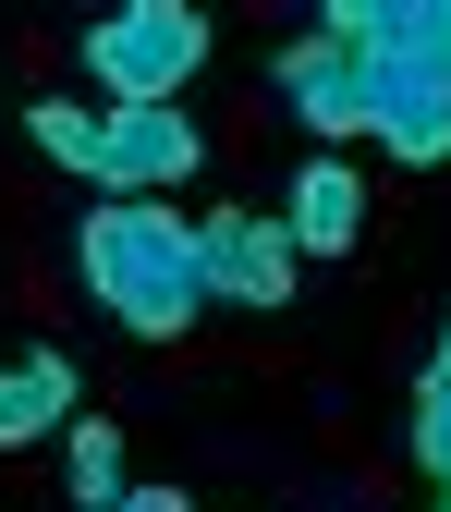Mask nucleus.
<instances>
[{
	"instance_id": "1",
	"label": "nucleus",
	"mask_w": 451,
	"mask_h": 512,
	"mask_svg": "<svg viewBox=\"0 0 451 512\" xmlns=\"http://www.w3.org/2000/svg\"><path fill=\"white\" fill-rule=\"evenodd\" d=\"M317 37L366 61V135L439 171L451 159V0H330Z\"/></svg>"
},
{
	"instance_id": "2",
	"label": "nucleus",
	"mask_w": 451,
	"mask_h": 512,
	"mask_svg": "<svg viewBox=\"0 0 451 512\" xmlns=\"http://www.w3.org/2000/svg\"><path fill=\"white\" fill-rule=\"evenodd\" d=\"M74 269L135 342H183L208 317V256H196V220L171 196H98L74 232Z\"/></svg>"
},
{
	"instance_id": "3",
	"label": "nucleus",
	"mask_w": 451,
	"mask_h": 512,
	"mask_svg": "<svg viewBox=\"0 0 451 512\" xmlns=\"http://www.w3.org/2000/svg\"><path fill=\"white\" fill-rule=\"evenodd\" d=\"M196 61H208L196 0H122L86 25V86H110V110H171V86H196Z\"/></svg>"
},
{
	"instance_id": "4",
	"label": "nucleus",
	"mask_w": 451,
	"mask_h": 512,
	"mask_svg": "<svg viewBox=\"0 0 451 512\" xmlns=\"http://www.w3.org/2000/svg\"><path fill=\"white\" fill-rule=\"evenodd\" d=\"M196 256H208V305H256V317H269V305H293V256L305 244L281 220H256V208H208Z\"/></svg>"
},
{
	"instance_id": "5",
	"label": "nucleus",
	"mask_w": 451,
	"mask_h": 512,
	"mask_svg": "<svg viewBox=\"0 0 451 512\" xmlns=\"http://www.w3.org/2000/svg\"><path fill=\"white\" fill-rule=\"evenodd\" d=\"M98 135H110V196H159L208 159V135L183 110H98Z\"/></svg>"
},
{
	"instance_id": "6",
	"label": "nucleus",
	"mask_w": 451,
	"mask_h": 512,
	"mask_svg": "<svg viewBox=\"0 0 451 512\" xmlns=\"http://www.w3.org/2000/svg\"><path fill=\"white\" fill-rule=\"evenodd\" d=\"M269 86L293 98V122H305V135H366V61H354V49H330V37H293Z\"/></svg>"
},
{
	"instance_id": "7",
	"label": "nucleus",
	"mask_w": 451,
	"mask_h": 512,
	"mask_svg": "<svg viewBox=\"0 0 451 512\" xmlns=\"http://www.w3.org/2000/svg\"><path fill=\"white\" fill-rule=\"evenodd\" d=\"M74 403H86L74 354H13V366H0V452H25V439L74 427Z\"/></svg>"
},
{
	"instance_id": "8",
	"label": "nucleus",
	"mask_w": 451,
	"mask_h": 512,
	"mask_svg": "<svg viewBox=\"0 0 451 512\" xmlns=\"http://www.w3.org/2000/svg\"><path fill=\"white\" fill-rule=\"evenodd\" d=\"M354 220H366V183H354L342 159H305V171H293V208H281V232H293L305 256H354Z\"/></svg>"
},
{
	"instance_id": "9",
	"label": "nucleus",
	"mask_w": 451,
	"mask_h": 512,
	"mask_svg": "<svg viewBox=\"0 0 451 512\" xmlns=\"http://www.w3.org/2000/svg\"><path fill=\"white\" fill-rule=\"evenodd\" d=\"M25 135H37L61 171H74V183H110V135H98V110H61V98H37V110H25Z\"/></svg>"
},
{
	"instance_id": "10",
	"label": "nucleus",
	"mask_w": 451,
	"mask_h": 512,
	"mask_svg": "<svg viewBox=\"0 0 451 512\" xmlns=\"http://www.w3.org/2000/svg\"><path fill=\"white\" fill-rule=\"evenodd\" d=\"M415 464L451 476V330H439V354H427V378H415Z\"/></svg>"
},
{
	"instance_id": "11",
	"label": "nucleus",
	"mask_w": 451,
	"mask_h": 512,
	"mask_svg": "<svg viewBox=\"0 0 451 512\" xmlns=\"http://www.w3.org/2000/svg\"><path fill=\"white\" fill-rule=\"evenodd\" d=\"M74 500H86V512L122 500V427H110V415H74Z\"/></svg>"
},
{
	"instance_id": "12",
	"label": "nucleus",
	"mask_w": 451,
	"mask_h": 512,
	"mask_svg": "<svg viewBox=\"0 0 451 512\" xmlns=\"http://www.w3.org/2000/svg\"><path fill=\"white\" fill-rule=\"evenodd\" d=\"M110 512H196V500H183V488H122Z\"/></svg>"
},
{
	"instance_id": "13",
	"label": "nucleus",
	"mask_w": 451,
	"mask_h": 512,
	"mask_svg": "<svg viewBox=\"0 0 451 512\" xmlns=\"http://www.w3.org/2000/svg\"><path fill=\"white\" fill-rule=\"evenodd\" d=\"M439 512H451V476H439Z\"/></svg>"
},
{
	"instance_id": "14",
	"label": "nucleus",
	"mask_w": 451,
	"mask_h": 512,
	"mask_svg": "<svg viewBox=\"0 0 451 512\" xmlns=\"http://www.w3.org/2000/svg\"><path fill=\"white\" fill-rule=\"evenodd\" d=\"M427 512H439V500H427Z\"/></svg>"
}]
</instances>
